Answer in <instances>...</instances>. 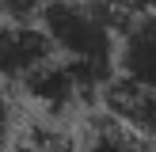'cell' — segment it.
<instances>
[{"mask_svg": "<svg viewBox=\"0 0 156 152\" xmlns=\"http://www.w3.org/2000/svg\"><path fill=\"white\" fill-rule=\"evenodd\" d=\"M42 27L57 46V57L76 68L88 95H103L118 76V8L111 0H46Z\"/></svg>", "mask_w": 156, "mask_h": 152, "instance_id": "6da1fadb", "label": "cell"}, {"mask_svg": "<svg viewBox=\"0 0 156 152\" xmlns=\"http://www.w3.org/2000/svg\"><path fill=\"white\" fill-rule=\"evenodd\" d=\"M57 57V46L42 23H4L0 19V88H19L34 68Z\"/></svg>", "mask_w": 156, "mask_h": 152, "instance_id": "7a4b0ae2", "label": "cell"}, {"mask_svg": "<svg viewBox=\"0 0 156 152\" xmlns=\"http://www.w3.org/2000/svg\"><path fill=\"white\" fill-rule=\"evenodd\" d=\"M19 91L30 99V106H34L46 122L65 118L76 103H84V99H88L84 80L76 76V68L69 65L65 57H53V61H46L42 68H34V72L19 84Z\"/></svg>", "mask_w": 156, "mask_h": 152, "instance_id": "3957f363", "label": "cell"}, {"mask_svg": "<svg viewBox=\"0 0 156 152\" xmlns=\"http://www.w3.org/2000/svg\"><path fill=\"white\" fill-rule=\"evenodd\" d=\"M118 80L156 88V8H141L118 27Z\"/></svg>", "mask_w": 156, "mask_h": 152, "instance_id": "277c9868", "label": "cell"}, {"mask_svg": "<svg viewBox=\"0 0 156 152\" xmlns=\"http://www.w3.org/2000/svg\"><path fill=\"white\" fill-rule=\"evenodd\" d=\"M103 110H111L118 122L137 129L141 137L156 141V88H137L114 76L103 88Z\"/></svg>", "mask_w": 156, "mask_h": 152, "instance_id": "5b68a950", "label": "cell"}, {"mask_svg": "<svg viewBox=\"0 0 156 152\" xmlns=\"http://www.w3.org/2000/svg\"><path fill=\"white\" fill-rule=\"evenodd\" d=\"M80 152H152V141L118 122L111 110H99L80 126Z\"/></svg>", "mask_w": 156, "mask_h": 152, "instance_id": "8992f818", "label": "cell"}, {"mask_svg": "<svg viewBox=\"0 0 156 152\" xmlns=\"http://www.w3.org/2000/svg\"><path fill=\"white\" fill-rule=\"evenodd\" d=\"M46 0H0V19L4 23H30L34 15H42Z\"/></svg>", "mask_w": 156, "mask_h": 152, "instance_id": "52a82bcc", "label": "cell"}, {"mask_svg": "<svg viewBox=\"0 0 156 152\" xmlns=\"http://www.w3.org/2000/svg\"><path fill=\"white\" fill-rule=\"evenodd\" d=\"M15 144V106L0 95V152H12Z\"/></svg>", "mask_w": 156, "mask_h": 152, "instance_id": "ba28073f", "label": "cell"}]
</instances>
